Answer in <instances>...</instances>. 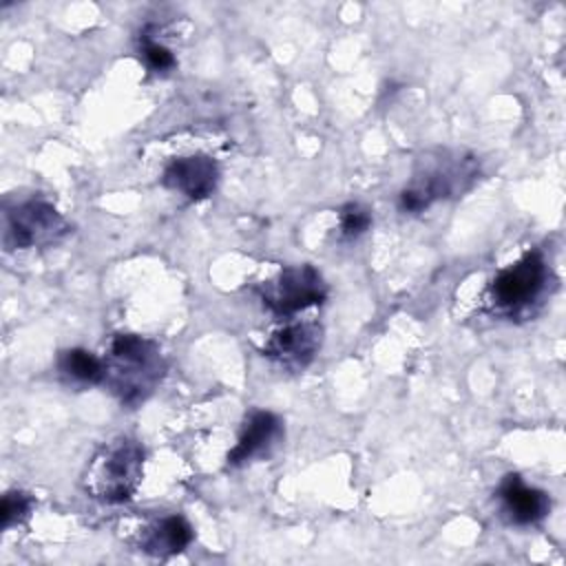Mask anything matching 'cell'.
I'll return each mask as SVG.
<instances>
[{
  "label": "cell",
  "instance_id": "1",
  "mask_svg": "<svg viewBox=\"0 0 566 566\" xmlns=\"http://www.w3.org/2000/svg\"><path fill=\"white\" fill-rule=\"evenodd\" d=\"M104 382L117 394L122 405H139L164 378V358L157 343L139 334H115L104 363Z\"/></svg>",
  "mask_w": 566,
  "mask_h": 566
},
{
  "label": "cell",
  "instance_id": "2",
  "mask_svg": "<svg viewBox=\"0 0 566 566\" xmlns=\"http://www.w3.org/2000/svg\"><path fill=\"white\" fill-rule=\"evenodd\" d=\"M144 473V449L128 438L113 440L99 449L86 473V491L93 497L117 504L130 500Z\"/></svg>",
  "mask_w": 566,
  "mask_h": 566
},
{
  "label": "cell",
  "instance_id": "3",
  "mask_svg": "<svg viewBox=\"0 0 566 566\" xmlns=\"http://www.w3.org/2000/svg\"><path fill=\"white\" fill-rule=\"evenodd\" d=\"M478 177V161L467 155H442L431 166L418 170L409 186L398 195V208L402 212L416 214L427 210L431 203L455 197L467 190Z\"/></svg>",
  "mask_w": 566,
  "mask_h": 566
},
{
  "label": "cell",
  "instance_id": "4",
  "mask_svg": "<svg viewBox=\"0 0 566 566\" xmlns=\"http://www.w3.org/2000/svg\"><path fill=\"white\" fill-rule=\"evenodd\" d=\"M263 305L276 316H292L310 305H318L327 296L323 276L312 265L285 268L272 281L259 285Z\"/></svg>",
  "mask_w": 566,
  "mask_h": 566
},
{
  "label": "cell",
  "instance_id": "5",
  "mask_svg": "<svg viewBox=\"0 0 566 566\" xmlns=\"http://www.w3.org/2000/svg\"><path fill=\"white\" fill-rule=\"evenodd\" d=\"M548 268L544 256L533 250L513 265L500 270L491 281V303L504 312L528 307L544 292Z\"/></svg>",
  "mask_w": 566,
  "mask_h": 566
},
{
  "label": "cell",
  "instance_id": "6",
  "mask_svg": "<svg viewBox=\"0 0 566 566\" xmlns=\"http://www.w3.org/2000/svg\"><path fill=\"white\" fill-rule=\"evenodd\" d=\"M69 232L64 217L42 199H29L7 212L4 243L9 248H40Z\"/></svg>",
  "mask_w": 566,
  "mask_h": 566
},
{
  "label": "cell",
  "instance_id": "7",
  "mask_svg": "<svg viewBox=\"0 0 566 566\" xmlns=\"http://www.w3.org/2000/svg\"><path fill=\"white\" fill-rule=\"evenodd\" d=\"M323 340V329L316 323H290L274 332L263 347V354L285 369L307 367Z\"/></svg>",
  "mask_w": 566,
  "mask_h": 566
},
{
  "label": "cell",
  "instance_id": "8",
  "mask_svg": "<svg viewBox=\"0 0 566 566\" xmlns=\"http://www.w3.org/2000/svg\"><path fill=\"white\" fill-rule=\"evenodd\" d=\"M219 179L217 161L208 155H188L172 159L161 175V184L184 197L199 201L212 195Z\"/></svg>",
  "mask_w": 566,
  "mask_h": 566
},
{
  "label": "cell",
  "instance_id": "9",
  "mask_svg": "<svg viewBox=\"0 0 566 566\" xmlns=\"http://www.w3.org/2000/svg\"><path fill=\"white\" fill-rule=\"evenodd\" d=\"M497 497L506 517L517 526L535 524L551 511L548 495L535 486H526L515 473L504 475L497 489Z\"/></svg>",
  "mask_w": 566,
  "mask_h": 566
},
{
  "label": "cell",
  "instance_id": "10",
  "mask_svg": "<svg viewBox=\"0 0 566 566\" xmlns=\"http://www.w3.org/2000/svg\"><path fill=\"white\" fill-rule=\"evenodd\" d=\"M281 431L283 429H281L279 416L263 409L252 411L243 422V429L239 433L234 449L228 453V464L241 467L254 460L256 455L268 453L270 447L281 438Z\"/></svg>",
  "mask_w": 566,
  "mask_h": 566
},
{
  "label": "cell",
  "instance_id": "11",
  "mask_svg": "<svg viewBox=\"0 0 566 566\" xmlns=\"http://www.w3.org/2000/svg\"><path fill=\"white\" fill-rule=\"evenodd\" d=\"M195 533L192 526L181 515H166L159 522H155L150 528H146L144 537L139 539V546L144 553L155 557H168L175 553H181L190 542Z\"/></svg>",
  "mask_w": 566,
  "mask_h": 566
},
{
  "label": "cell",
  "instance_id": "12",
  "mask_svg": "<svg viewBox=\"0 0 566 566\" xmlns=\"http://www.w3.org/2000/svg\"><path fill=\"white\" fill-rule=\"evenodd\" d=\"M57 369L66 380L77 382V385L104 382V374H106L104 363L95 354H91L82 347H71V349L60 352Z\"/></svg>",
  "mask_w": 566,
  "mask_h": 566
},
{
  "label": "cell",
  "instance_id": "13",
  "mask_svg": "<svg viewBox=\"0 0 566 566\" xmlns=\"http://www.w3.org/2000/svg\"><path fill=\"white\" fill-rule=\"evenodd\" d=\"M33 509V497L24 491H9L2 497L0 504V526L7 531L13 524H20L22 520H27V515Z\"/></svg>",
  "mask_w": 566,
  "mask_h": 566
},
{
  "label": "cell",
  "instance_id": "14",
  "mask_svg": "<svg viewBox=\"0 0 566 566\" xmlns=\"http://www.w3.org/2000/svg\"><path fill=\"white\" fill-rule=\"evenodd\" d=\"M340 219V237L343 239H358L371 226V212L360 203H347L338 212Z\"/></svg>",
  "mask_w": 566,
  "mask_h": 566
},
{
  "label": "cell",
  "instance_id": "15",
  "mask_svg": "<svg viewBox=\"0 0 566 566\" xmlns=\"http://www.w3.org/2000/svg\"><path fill=\"white\" fill-rule=\"evenodd\" d=\"M139 53H142L146 66H148L150 71H155V73H164V71H170V69L175 66V55H172V51H170L168 46L155 42V40L148 35V31H144L142 38H139Z\"/></svg>",
  "mask_w": 566,
  "mask_h": 566
}]
</instances>
